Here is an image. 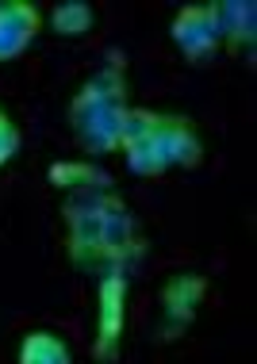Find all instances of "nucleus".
<instances>
[{
	"label": "nucleus",
	"instance_id": "10",
	"mask_svg": "<svg viewBox=\"0 0 257 364\" xmlns=\"http://www.w3.org/2000/svg\"><path fill=\"white\" fill-rule=\"evenodd\" d=\"M93 23H96V12H93V4H85V0H62V4L51 12V27L65 38L88 35Z\"/></svg>",
	"mask_w": 257,
	"mask_h": 364
},
{
	"label": "nucleus",
	"instance_id": "8",
	"mask_svg": "<svg viewBox=\"0 0 257 364\" xmlns=\"http://www.w3.org/2000/svg\"><path fill=\"white\" fill-rule=\"evenodd\" d=\"M16 364H73V353H69L65 338H58V333L31 330L23 341H19Z\"/></svg>",
	"mask_w": 257,
	"mask_h": 364
},
{
	"label": "nucleus",
	"instance_id": "9",
	"mask_svg": "<svg viewBox=\"0 0 257 364\" xmlns=\"http://www.w3.org/2000/svg\"><path fill=\"white\" fill-rule=\"evenodd\" d=\"M46 181L54 184V188H107L112 184V176L104 169H96V165L88 161H54L51 169H46Z\"/></svg>",
	"mask_w": 257,
	"mask_h": 364
},
{
	"label": "nucleus",
	"instance_id": "4",
	"mask_svg": "<svg viewBox=\"0 0 257 364\" xmlns=\"http://www.w3.org/2000/svg\"><path fill=\"white\" fill-rule=\"evenodd\" d=\"M169 38L181 46V54L189 58V62H211L215 50H219V43H223L219 4H196V8L177 12L173 27H169Z\"/></svg>",
	"mask_w": 257,
	"mask_h": 364
},
{
	"label": "nucleus",
	"instance_id": "2",
	"mask_svg": "<svg viewBox=\"0 0 257 364\" xmlns=\"http://www.w3.org/2000/svg\"><path fill=\"white\" fill-rule=\"evenodd\" d=\"M120 150L127 157V169L138 176H162L169 169H192L204 157L200 134L192 131L189 119L162 115V112H142V107L127 112Z\"/></svg>",
	"mask_w": 257,
	"mask_h": 364
},
{
	"label": "nucleus",
	"instance_id": "3",
	"mask_svg": "<svg viewBox=\"0 0 257 364\" xmlns=\"http://www.w3.org/2000/svg\"><path fill=\"white\" fill-rule=\"evenodd\" d=\"M127 81L123 70L107 65L96 77H88L81 85V92L69 104V123H73L77 142L88 154H115L123 139V123H127Z\"/></svg>",
	"mask_w": 257,
	"mask_h": 364
},
{
	"label": "nucleus",
	"instance_id": "1",
	"mask_svg": "<svg viewBox=\"0 0 257 364\" xmlns=\"http://www.w3.org/2000/svg\"><path fill=\"white\" fill-rule=\"evenodd\" d=\"M69 257L93 272H123V257L135 250V219L120 196L85 188L65 203Z\"/></svg>",
	"mask_w": 257,
	"mask_h": 364
},
{
	"label": "nucleus",
	"instance_id": "11",
	"mask_svg": "<svg viewBox=\"0 0 257 364\" xmlns=\"http://www.w3.org/2000/svg\"><path fill=\"white\" fill-rule=\"evenodd\" d=\"M19 142H23L19 127L8 119L4 112H0V165H8V161H12V157L19 154Z\"/></svg>",
	"mask_w": 257,
	"mask_h": 364
},
{
	"label": "nucleus",
	"instance_id": "6",
	"mask_svg": "<svg viewBox=\"0 0 257 364\" xmlns=\"http://www.w3.org/2000/svg\"><path fill=\"white\" fill-rule=\"evenodd\" d=\"M207 295V277L200 272H177V277L162 288V307H165V322H162V333L165 338H177V333L189 330V322L196 318Z\"/></svg>",
	"mask_w": 257,
	"mask_h": 364
},
{
	"label": "nucleus",
	"instance_id": "5",
	"mask_svg": "<svg viewBox=\"0 0 257 364\" xmlns=\"http://www.w3.org/2000/svg\"><path fill=\"white\" fill-rule=\"evenodd\" d=\"M127 326V277L104 272L100 277V318H96V360H115Z\"/></svg>",
	"mask_w": 257,
	"mask_h": 364
},
{
	"label": "nucleus",
	"instance_id": "7",
	"mask_svg": "<svg viewBox=\"0 0 257 364\" xmlns=\"http://www.w3.org/2000/svg\"><path fill=\"white\" fill-rule=\"evenodd\" d=\"M38 8L27 0H0V62H12L35 43L38 35Z\"/></svg>",
	"mask_w": 257,
	"mask_h": 364
}]
</instances>
